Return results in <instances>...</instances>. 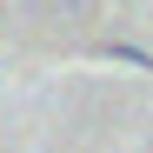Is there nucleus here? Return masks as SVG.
Returning a JSON list of instances; mask_svg holds the SVG:
<instances>
[]
</instances>
